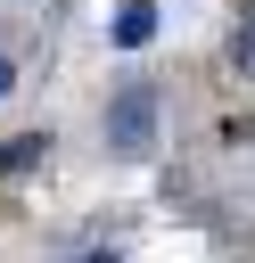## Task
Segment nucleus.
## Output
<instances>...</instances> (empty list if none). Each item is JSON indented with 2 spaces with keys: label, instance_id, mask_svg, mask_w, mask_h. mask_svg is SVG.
I'll return each mask as SVG.
<instances>
[{
  "label": "nucleus",
  "instance_id": "7ed1b4c3",
  "mask_svg": "<svg viewBox=\"0 0 255 263\" xmlns=\"http://www.w3.org/2000/svg\"><path fill=\"white\" fill-rule=\"evenodd\" d=\"M230 74H247V82H255V8L230 25Z\"/></svg>",
  "mask_w": 255,
  "mask_h": 263
},
{
  "label": "nucleus",
  "instance_id": "f03ea898",
  "mask_svg": "<svg viewBox=\"0 0 255 263\" xmlns=\"http://www.w3.org/2000/svg\"><path fill=\"white\" fill-rule=\"evenodd\" d=\"M148 33H156V8H148V0H132V8L115 16V49H140Z\"/></svg>",
  "mask_w": 255,
  "mask_h": 263
},
{
  "label": "nucleus",
  "instance_id": "423d86ee",
  "mask_svg": "<svg viewBox=\"0 0 255 263\" xmlns=\"http://www.w3.org/2000/svg\"><path fill=\"white\" fill-rule=\"evenodd\" d=\"M74 263H115V255H74Z\"/></svg>",
  "mask_w": 255,
  "mask_h": 263
},
{
  "label": "nucleus",
  "instance_id": "39448f33",
  "mask_svg": "<svg viewBox=\"0 0 255 263\" xmlns=\"http://www.w3.org/2000/svg\"><path fill=\"white\" fill-rule=\"evenodd\" d=\"M8 82H16V58H0V90H8Z\"/></svg>",
  "mask_w": 255,
  "mask_h": 263
},
{
  "label": "nucleus",
  "instance_id": "f257e3e1",
  "mask_svg": "<svg viewBox=\"0 0 255 263\" xmlns=\"http://www.w3.org/2000/svg\"><path fill=\"white\" fill-rule=\"evenodd\" d=\"M107 140H115V156H148V140H156V90H115V107H107Z\"/></svg>",
  "mask_w": 255,
  "mask_h": 263
},
{
  "label": "nucleus",
  "instance_id": "20e7f679",
  "mask_svg": "<svg viewBox=\"0 0 255 263\" xmlns=\"http://www.w3.org/2000/svg\"><path fill=\"white\" fill-rule=\"evenodd\" d=\"M41 148H49V132H25V140H8V148H0V173H25Z\"/></svg>",
  "mask_w": 255,
  "mask_h": 263
}]
</instances>
